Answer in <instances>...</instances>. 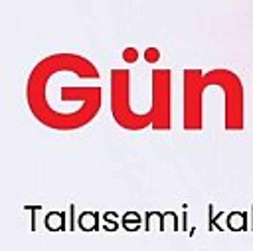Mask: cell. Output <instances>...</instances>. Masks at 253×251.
Returning a JSON list of instances; mask_svg holds the SVG:
<instances>
[{
	"instance_id": "obj_7",
	"label": "cell",
	"mask_w": 253,
	"mask_h": 251,
	"mask_svg": "<svg viewBox=\"0 0 253 251\" xmlns=\"http://www.w3.org/2000/svg\"><path fill=\"white\" fill-rule=\"evenodd\" d=\"M160 59V49L158 47H146L144 49V61L146 63H156Z\"/></svg>"
},
{
	"instance_id": "obj_3",
	"label": "cell",
	"mask_w": 253,
	"mask_h": 251,
	"mask_svg": "<svg viewBox=\"0 0 253 251\" xmlns=\"http://www.w3.org/2000/svg\"><path fill=\"white\" fill-rule=\"evenodd\" d=\"M99 219H101V213L99 211H81L77 215V229L81 231H99Z\"/></svg>"
},
{
	"instance_id": "obj_5",
	"label": "cell",
	"mask_w": 253,
	"mask_h": 251,
	"mask_svg": "<svg viewBox=\"0 0 253 251\" xmlns=\"http://www.w3.org/2000/svg\"><path fill=\"white\" fill-rule=\"evenodd\" d=\"M121 225L125 231L132 233V231H138V227L142 225V217L138 211H126L123 217H121Z\"/></svg>"
},
{
	"instance_id": "obj_6",
	"label": "cell",
	"mask_w": 253,
	"mask_h": 251,
	"mask_svg": "<svg viewBox=\"0 0 253 251\" xmlns=\"http://www.w3.org/2000/svg\"><path fill=\"white\" fill-rule=\"evenodd\" d=\"M219 217H223V211H221V213H215L213 204H208V231H213V229L223 231V225H221V223H217V219H219Z\"/></svg>"
},
{
	"instance_id": "obj_4",
	"label": "cell",
	"mask_w": 253,
	"mask_h": 251,
	"mask_svg": "<svg viewBox=\"0 0 253 251\" xmlns=\"http://www.w3.org/2000/svg\"><path fill=\"white\" fill-rule=\"evenodd\" d=\"M225 221H227V229L229 231H247V229H251L247 211H229Z\"/></svg>"
},
{
	"instance_id": "obj_12",
	"label": "cell",
	"mask_w": 253,
	"mask_h": 251,
	"mask_svg": "<svg viewBox=\"0 0 253 251\" xmlns=\"http://www.w3.org/2000/svg\"><path fill=\"white\" fill-rule=\"evenodd\" d=\"M186 208H188V206H184V211H182V215H180V219H182V231H190V229H188V213H186Z\"/></svg>"
},
{
	"instance_id": "obj_11",
	"label": "cell",
	"mask_w": 253,
	"mask_h": 251,
	"mask_svg": "<svg viewBox=\"0 0 253 251\" xmlns=\"http://www.w3.org/2000/svg\"><path fill=\"white\" fill-rule=\"evenodd\" d=\"M24 209L32 211V225H30V229H32V233H36V211L40 209V206H24Z\"/></svg>"
},
{
	"instance_id": "obj_10",
	"label": "cell",
	"mask_w": 253,
	"mask_h": 251,
	"mask_svg": "<svg viewBox=\"0 0 253 251\" xmlns=\"http://www.w3.org/2000/svg\"><path fill=\"white\" fill-rule=\"evenodd\" d=\"M67 211H69V231H75L77 229V215H75L77 208H75V204H69Z\"/></svg>"
},
{
	"instance_id": "obj_1",
	"label": "cell",
	"mask_w": 253,
	"mask_h": 251,
	"mask_svg": "<svg viewBox=\"0 0 253 251\" xmlns=\"http://www.w3.org/2000/svg\"><path fill=\"white\" fill-rule=\"evenodd\" d=\"M97 69L87 57L53 53L43 57L28 77L26 99L32 115L53 130H77L101 109V87L73 79Z\"/></svg>"
},
{
	"instance_id": "obj_2",
	"label": "cell",
	"mask_w": 253,
	"mask_h": 251,
	"mask_svg": "<svg viewBox=\"0 0 253 251\" xmlns=\"http://www.w3.org/2000/svg\"><path fill=\"white\" fill-rule=\"evenodd\" d=\"M43 225L47 231H69L65 211H47L43 217Z\"/></svg>"
},
{
	"instance_id": "obj_13",
	"label": "cell",
	"mask_w": 253,
	"mask_h": 251,
	"mask_svg": "<svg viewBox=\"0 0 253 251\" xmlns=\"http://www.w3.org/2000/svg\"><path fill=\"white\" fill-rule=\"evenodd\" d=\"M249 215H251V217H249V223H251V229H249V231H253V206H251V209H249Z\"/></svg>"
},
{
	"instance_id": "obj_9",
	"label": "cell",
	"mask_w": 253,
	"mask_h": 251,
	"mask_svg": "<svg viewBox=\"0 0 253 251\" xmlns=\"http://www.w3.org/2000/svg\"><path fill=\"white\" fill-rule=\"evenodd\" d=\"M136 59H138V49H136V47H125V49H123V61L134 63Z\"/></svg>"
},
{
	"instance_id": "obj_8",
	"label": "cell",
	"mask_w": 253,
	"mask_h": 251,
	"mask_svg": "<svg viewBox=\"0 0 253 251\" xmlns=\"http://www.w3.org/2000/svg\"><path fill=\"white\" fill-rule=\"evenodd\" d=\"M117 217H119V215H117L115 211H105V213L101 215V219H105V223H107V225H111V227H113L115 231H117V229L121 227V223L117 221Z\"/></svg>"
}]
</instances>
